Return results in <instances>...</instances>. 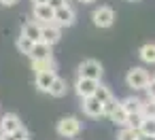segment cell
I'll use <instances>...</instances> for the list:
<instances>
[{"mask_svg":"<svg viewBox=\"0 0 155 140\" xmlns=\"http://www.w3.org/2000/svg\"><path fill=\"white\" fill-rule=\"evenodd\" d=\"M144 91H147V96H149V100L153 102V100H155V81H153V79H151V83L147 85V89H144Z\"/></svg>","mask_w":155,"mask_h":140,"instance_id":"cell-28","label":"cell"},{"mask_svg":"<svg viewBox=\"0 0 155 140\" xmlns=\"http://www.w3.org/2000/svg\"><path fill=\"white\" fill-rule=\"evenodd\" d=\"M0 140H5V136H0Z\"/></svg>","mask_w":155,"mask_h":140,"instance_id":"cell-34","label":"cell"},{"mask_svg":"<svg viewBox=\"0 0 155 140\" xmlns=\"http://www.w3.org/2000/svg\"><path fill=\"white\" fill-rule=\"evenodd\" d=\"M94 98H96L98 102H102V104H104V102H108V100L113 98V93H110V89H108L106 85H100V87L96 89V93H94Z\"/></svg>","mask_w":155,"mask_h":140,"instance_id":"cell-22","label":"cell"},{"mask_svg":"<svg viewBox=\"0 0 155 140\" xmlns=\"http://www.w3.org/2000/svg\"><path fill=\"white\" fill-rule=\"evenodd\" d=\"M21 127L24 125H21L19 117L15 112H7V115H2V119H0V134H2V136H13Z\"/></svg>","mask_w":155,"mask_h":140,"instance_id":"cell-5","label":"cell"},{"mask_svg":"<svg viewBox=\"0 0 155 140\" xmlns=\"http://www.w3.org/2000/svg\"><path fill=\"white\" fill-rule=\"evenodd\" d=\"M32 70L36 74L41 72H55L58 70V64L53 57H47V60H32Z\"/></svg>","mask_w":155,"mask_h":140,"instance_id":"cell-13","label":"cell"},{"mask_svg":"<svg viewBox=\"0 0 155 140\" xmlns=\"http://www.w3.org/2000/svg\"><path fill=\"white\" fill-rule=\"evenodd\" d=\"M100 87V81H91V79H77V83H74V89H77V93H79V98L81 100H85V98H94V93H96V89Z\"/></svg>","mask_w":155,"mask_h":140,"instance_id":"cell-6","label":"cell"},{"mask_svg":"<svg viewBox=\"0 0 155 140\" xmlns=\"http://www.w3.org/2000/svg\"><path fill=\"white\" fill-rule=\"evenodd\" d=\"M117 106H119V100L110 98L108 102H104V104H102V110H104V115H106V117H110V115L115 112V108H117Z\"/></svg>","mask_w":155,"mask_h":140,"instance_id":"cell-24","label":"cell"},{"mask_svg":"<svg viewBox=\"0 0 155 140\" xmlns=\"http://www.w3.org/2000/svg\"><path fill=\"white\" fill-rule=\"evenodd\" d=\"M142 121H144V115H142V112L130 115V117H127V127H132V129L140 132V127H142Z\"/></svg>","mask_w":155,"mask_h":140,"instance_id":"cell-23","label":"cell"},{"mask_svg":"<svg viewBox=\"0 0 155 140\" xmlns=\"http://www.w3.org/2000/svg\"><path fill=\"white\" fill-rule=\"evenodd\" d=\"M55 129H58V134H60L62 138H74V136L81 132V121H79L77 117H62V119L58 121Z\"/></svg>","mask_w":155,"mask_h":140,"instance_id":"cell-2","label":"cell"},{"mask_svg":"<svg viewBox=\"0 0 155 140\" xmlns=\"http://www.w3.org/2000/svg\"><path fill=\"white\" fill-rule=\"evenodd\" d=\"M81 108H83V112H85L87 117H91V119L104 115V110H102V102H98L96 98H85L83 104H81Z\"/></svg>","mask_w":155,"mask_h":140,"instance_id":"cell-10","label":"cell"},{"mask_svg":"<svg viewBox=\"0 0 155 140\" xmlns=\"http://www.w3.org/2000/svg\"><path fill=\"white\" fill-rule=\"evenodd\" d=\"M68 2H70V0H49V7L53 9V11H58V9H64V7H68Z\"/></svg>","mask_w":155,"mask_h":140,"instance_id":"cell-26","label":"cell"},{"mask_svg":"<svg viewBox=\"0 0 155 140\" xmlns=\"http://www.w3.org/2000/svg\"><path fill=\"white\" fill-rule=\"evenodd\" d=\"M121 106L125 108L127 115H136V112H142L144 102L138 100V98H134V96H130V98H123V100H121Z\"/></svg>","mask_w":155,"mask_h":140,"instance_id":"cell-14","label":"cell"},{"mask_svg":"<svg viewBox=\"0 0 155 140\" xmlns=\"http://www.w3.org/2000/svg\"><path fill=\"white\" fill-rule=\"evenodd\" d=\"M17 49H19V53L30 55L32 49H34V43H32L30 38H26V36H19V38H17Z\"/></svg>","mask_w":155,"mask_h":140,"instance_id":"cell-21","label":"cell"},{"mask_svg":"<svg viewBox=\"0 0 155 140\" xmlns=\"http://www.w3.org/2000/svg\"><path fill=\"white\" fill-rule=\"evenodd\" d=\"M0 136H2V134H0Z\"/></svg>","mask_w":155,"mask_h":140,"instance_id":"cell-38","label":"cell"},{"mask_svg":"<svg viewBox=\"0 0 155 140\" xmlns=\"http://www.w3.org/2000/svg\"><path fill=\"white\" fill-rule=\"evenodd\" d=\"M140 140H155V136H142Z\"/></svg>","mask_w":155,"mask_h":140,"instance_id":"cell-31","label":"cell"},{"mask_svg":"<svg viewBox=\"0 0 155 140\" xmlns=\"http://www.w3.org/2000/svg\"><path fill=\"white\" fill-rule=\"evenodd\" d=\"M55 79H58L55 72H41V74H36V87H38V91L49 93L51 87H53V83H55Z\"/></svg>","mask_w":155,"mask_h":140,"instance_id":"cell-12","label":"cell"},{"mask_svg":"<svg viewBox=\"0 0 155 140\" xmlns=\"http://www.w3.org/2000/svg\"><path fill=\"white\" fill-rule=\"evenodd\" d=\"M153 81H155V74H153Z\"/></svg>","mask_w":155,"mask_h":140,"instance_id":"cell-36","label":"cell"},{"mask_svg":"<svg viewBox=\"0 0 155 140\" xmlns=\"http://www.w3.org/2000/svg\"><path fill=\"white\" fill-rule=\"evenodd\" d=\"M32 13H34V19L41 21V24H45V26L53 24V19H55V11L49 5H36L32 9Z\"/></svg>","mask_w":155,"mask_h":140,"instance_id":"cell-9","label":"cell"},{"mask_svg":"<svg viewBox=\"0 0 155 140\" xmlns=\"http://www.w3.org/2000/svg\"><path fill=\"white\" fill-rule=\"evenodd\" d=\"M13 138H15V140H30V134H28L26 127H21V129H17V132L13 134Z\"/></svg>","mask_w":155,"mask_h":140,"instance_id":"cell-27","label":"cell"},{"mask_svg":"<svg viewBox=\"0 0 155 140\" xmlns=\"http://www.w3.org/2000/svg\"><path fill=\"white\" fill-rule=\"evenodd\" d=\"M151 79L153 77L144 68L136 66V68H130V72L125 74V85L130 89H134V91H140V89H147V85L151 83Z\"/></svg>","mask_w":155,"mask_h":140,"instance_id":"cell-1","label":"cell"},{"mask_svg":"<svg viewBox=\"0 0 155 140\" xmlns=\"http://www.w3.org/2000/svg\"><path fill=\"white\" fill-rule=\"evenodd\" d=\"M91 19H94V26L98 28H110L115 21V11L110 7H100L91 13Z\"/></svg>","mask_w":155,"mask_h":140,"instance_id":"cell-4","label":"cell"},{"mask_svg":"<svg viewBox=\"0 0 155 140\" xmlns=\"http://www.w3.org/2000/svg\"><path fill=\"white\" fill-rule=\"evenodd\" d=\"M102 64L96 60H85L79 64V77L81 79H91V81H100L102 79Z\"/></svg>","mask_w":155,"mask_h":140,"instance_id":"cell-3","label":"cell"},{"mask_svg":"<svg viewBox=\"0 0 155 140\" xmlns=\"http://www.w3.org/2000/svg\"><path fill=\"white\" fill-rule=\"evenodd\" d=\"M66 89H68V85H66V81H64V79H60V77H58V79H55V83H53V87H51V91H49V93H51V96H53V98H62V96H66Z\"/></svg>","mask_w":155,"mask_h":140,"instance_id":"cell-18","label":"cell"},{"mask_svg":"<svg viewBox=\"0 0 155 140\" xmlns=\"http://www.w3.org/2000/svg\"><path fill=\"white\" fill-rule=\"evenodd\" d=\"M153 104H155V100H153Z\"/></svg>","mask_w":155,"mask_h":140,"instance_id":"cell-37","label":"cell"},{"mask_svg":"<svg viewBox=\"0 0 155 140\" xmlns=\"http://www.w3.org/2000/svg\"><path fill=\"white\" fill-rule=\"evenodd\" d=\"M21 36L30 38V41L36 45V43L43 41V26L36 24V21H24V26H21Z\"/></svg>","mask_w":155,"mask_h":140,"instance_id":"cell-8","label":"cell"},{"mask_svg":"<svg viewBox=\"0 0 155 140\" xmlns=\"http://www.w3.org/2000/svg\"><path fill=\"white\" fill-rule=\"evenodd\" d=\"M30 57H32V60H47V57H53V53H51V47H49V45L36 43L34 49H32V53H30Z\"/></svg>","mask_w":155,"mask_h":140,"instance_id":"cell-15","label":"cell"},{"mask_svg":"<svg viewBox=\"0 0 155 140\" xmlns=\"http://www.w3.org/2000/svg\"><path fill=\"white\" fill-rule=\"evenodd\" d=\"M138 53H140V60H142V62H147V64H155V45H153V43L142 45Z\"/></svg>","mask_w":155,"mask_h":140,"instance_id":"cell-17","label":"cell"},{"mask_svg":"<svg viewBox=\"0 0 155 140\" xmlns=\"http://www.w3.org/2000/svg\"><path fill=\"white\" fill-rule=\"evenodd\" d=\"M140 136H155V117H144L142 127H140Z\"/></svg>","mask_w":155,"mask_h":140,"instance_id":"cell-19","label":"cell"},{"mask_svg":"<svg viewBox=\"0 0 155 140\" xmlns=\"http://www.w3.org/2000/svg\"><path fill=\"white\" fill-rule=\"evenodd\" d=\"M142 136H140V132H136V129H132V127H123L119 134H117V140H140Z\"/></svg>","mask_w":155,"mask_h":140,"instance_id":"cell-20","label":"cell"},{"mask_svg":"<svg viewBox=\"0 0 155 140\" xmlns=\"http://www.w3.org/2000/svg\"><path fill=\"white\" fill-rule=\"evenodd\" d=\"M79 2H83V5H87V2H94V0H79Z\"/></svg>","mask_w":155,"mask_h":140,"instance_id":"cell-32","label":"cell"},{"mask_svg":"<svg viewBox=\"0 0 155 140\" xmlns=\"http://www.w3.org/2000/svg\"><path fill=\"white\" fill-rule=\"evenodd\" d=\"M74 19H77V13H74V9L68 5V7L55 11V19H53V24H55L58 28H68V26L74 24Z\"/></svg>","mask_w":155,"mask_h":140,"instance_id":"cell-7","label":"cell"},{"mask_svg":"<svg viewBox=\"0 0 155 140\" xmlns=\"http://www.w3.org/2000/svg\"><path fill=\"white\" fill-rule=\"evenodd\" d=\"M5 140H15V138L13 136H5Z\"/></svg>","mask_w":155,"mask_h":140,"instance_id":"cell-33","label":"cell"},{"mask_svg":"<svg viewBox=\"0 0 155 140\" xmlns=\"http://www.w3.org/2000/svg\"><path fill=\"white\" fill-rule=\"evenodd\" d=\"M60 38H62V32H60V28H58L55 24L43 26V41H41V43H45V45L53 47V45H55Z\"/></svg>","mask_w":155,"mask_h":140,"instance_id":"cell-11","label":"cell"},{"mask_svg":"<svg viewBox=\"0 0 155 140\" xmlns=\"http://www.w3.org/2000/svg\"><path fill=\"white\" fill-rule=\"evenodd\" d=\"M127 112H125V108L121 106V102H119V106L115 108V112L110 115V121L115 123V125H123V127H127Z\"/></svg>","mask_w":155,"mask_h":140,"instance_id":"cell-16","label":"cell"},{"mask_svg":"<svg viewBox=\"0 0 155 140\" xmlns=\"http://www.w3.org/2000/svg\"><path fill=\"white\" fill-rule=\"evenodd\" d=\"M142 115L144 117H155V104L149 100V102H144V106H142Z\"/></svg>","mask_w":155,"mask_h":140,"instance_id":"cell-25","label":"cell"},{"mask_svg":"<svg viewBox=\"0 0 155 140\" xmlns=\"http://www.w3.org/2000/svg\"><path fill=\"white\" fill-rule=\"evenodd\" d=\"M32 2H34V7H36V5H47L49 0H32Z\"/></svg>","mask_w":155,"mask_h":140,"instance_id":"cell-30","label":"cell"},{"mask_svg":"<svg viewBox=\"0 0 155 140\" xmlns=\"http://www.w3.org/2000/svg\"><path fill=\"white\" fill-rule=\"evenodd\" d=\"M130 2H136V0H130Z\"/></svg>","mask_w":155,"mask_h":140,"instance_id":"cell-35","label":"cell"},{"mask_svg":"<svg viewBox=\"0 0 155 140\" xmlns=\"http://www.w3.org/2000/svg\"><path fill=\"white\" fill-rule=\"evenodd\" d=\"M17 2V0H0V5H5V7H13Z\"/></svg>","mask_w":155,"mask_h":140,"instance_id":"cell-29","label":"cell"}]
</instances>
